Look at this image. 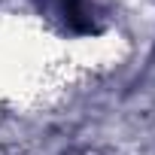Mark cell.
<instances>
[{
    "label": "cell",
    "instance_id": "obj_1",
    "mask_svg": "<svg viewBox=\"0 0 155 155\" xmlns=\"http://www.w3.org/2000/svg\"><path fill=\"white\" fill-rule=\"evenodd\" d=\"M40 3L64 21V28L76 31V34H88V31H97L94 25V15H91V6L85 0H40Z\"/></svg>",
    "mask_w": 155,
    "mask_h": 155
}]
</instances>
